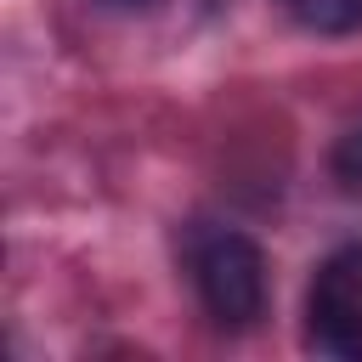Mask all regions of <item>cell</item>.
<instances>
[{"instance_id": "cell-1", "label": "cell", "mask_w": 362, "mask_h": 362, "mask_svg": "<svg viewBox=\"0 0 362 362\" xmlns=\"http://www.w3.org/2000/svg\"><path fill=\"white\" fill-rule=\"evenodd\" d=\"M192 283L221 328H255L266 311V255L243 232H204L192 249Z\"/></svg>"}, {"instance_id": "cell-2", "label": "cell", "mask_w": 362, "mask_h": 362, "mask_svg": "<svg viewBox=\"0 0 362 362\" xmlns=\"http://www.w3.org/2000/svg\"><path fill=\"white\" fill-rule=\"evenodd\" d=\"M305 351L362 362V243L328 255L305 294Z\"/></svg>"}, {"instance_id": "cell-3", "label": "cell", "mask_w": 362, "mask_h": 362, "mask_svg": "<svg viewBox=\"0 0 362 362\" xmlns=\"http://www.w3.org/2000/svg\"><path fill=\"white\" fill-rule=\"evenodd\" d=\"M305 28H317V34H351V28H362V0H283Z\"/></svg>"}, {"instance_id": "cell-4", "label": "cell", "mask_w": 362, "mask_h": 362, "mask_svg": "<svg viewBox=\"0 0 362 362\" xmlns=\"http://www.w3.org/2000/svg\"><path fill=\"white\" fill-rule=\"evenodd\" d=\"M328 164H334V175H339L345 187H362V124L334 141V158H328Z\"/></svg>"}, {"instance_id": "cell-5", "label": "cell", "mask_w": 362, "mask_h": 362, "mask_svg": "<svg viewBox=\"0 0 362 362\" xmlns=\"http://www.w3.org/2000/svg\"><path fill=\"white\" fill-rule=\"evenodd\" d=\"M119 6H147V0H119Z\"/></svg>"}]
</instances>
